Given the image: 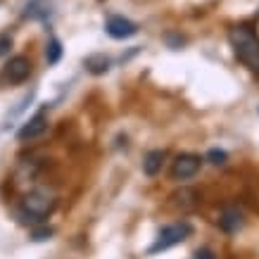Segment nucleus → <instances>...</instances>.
Here are the masks:
<instances>
[{
	"label": "nucleus",
	"mask_w": 259,
	"mask_h": 259,
	"mask_svg": "<svg viewBox=\"0 0 259 259\" xmlns=\"http://www.w3.org/2000/svg\"><path fill=\"white\" fill-rule=\"evenodd\" d=\"M228 43L233 48L236 57L243 62V67H247L250 71L259 74V36L252 31L250 26L238 24L228 31Z\"/></svg>",
	"instance_id": "1"
},
{
	"label": "nucleus",
	"mask_w": 259,
	"mask_h": 259,
	"mask_svg": "<svg viewBox=\"0 0 259 259\" xmlns=\"http://www.w3.org/2000/svg\"><path fill=\"white\" fill-rule=\"evenodd\" d=\"M55 207L57 200L53 195L33 190V193H26L22 197V209L17 212V217H19L22 224H40L46 217L55 212Z\"/></svg>",
	"instance_id": "2"
},
{
	"label": "nucleus",
	"mask_w": 259,
	"mask_h": 259,
	"mask_svg": "<svg viewBox=\"0 0 259 259\" xmlns=\"http://www.w3.org/2000/svg\"><path fill=\"white\" fill-rule=\"evenodd\" d=\"M193 233V226H190L188 221H179V224H169L164 226L162 231L157 233L155 238V243L150 245V254H159V252L169 250L174 245H181L183 240H188V236Z\"/></svg>",
	"instance_id": "3"
},
{
	"label": "nucleus",
	"mask_w": 259,
	"mask_h": 259,
	"mask_svg": "<svg viewBox=\"0 0 259 259\" xmlns=\"http://www.w3.org/2000/svg\"><path fill=\"white\" fill-rule=\"evenodd\" d=\"M200 166H202V159H200V155L183 152V155H179V157L174 159V164H171V179L174 181H188V179H193V176L200 171Z\"/></svg>",
	"instance_id": "4"
},
{
	"label": "nucleus",
	"mask_w": 259,
	"mask_h": 259,
	"mask_svg": "<svg viewBox=\"0 0 259 259\" xmlns=\"http://www.w3.org/2000/svg\"><path fill=\"white\" fill-rule=\"evenodd\" d=\"M31 71H33V64H31L29 57L26 55H15L8 64H5L3 76H5L10 83H24V81L31 76Z\"/></svg>",
	"instance_id": "5"
},
{
	"label": "nucleus",
	"mask_w": 259,
	"mask_h": 259,
	"mask_svg": "<svg viewBox=\"0 0 259 259\" xmlns=\"http://www.w3.org/2000/svg\"><path fill=\"white\" fill-rule=\"evenodd\" d=\"M105 31L107 36L114 40H124V38H131L138 33V24L131 22V19H126L121 15H112L107 17V22H105Z\"/></svg>",
	"instance_id": "6"
},
{
	"label": "nucleus",
	"mask_w": 259,
	"mask_h": 259,
	"mask_svg": "<svg viewBox=\"0 0 259 259\" xmlns=\"http://www.w3.org/2000/svg\"><path fill=\"white\" fill-rule=\"evenodd\" d=\"M48 131V117L43 114V112H38L36 117H31L26 124L17 131V138L19 141H33V138H38V136H43Z\"/></svg>",
	"instance_id": "7"
},
{
	"label": "nucleus",
	"mask_w": 259,
	"mask_h": 259,
	"mask_svg": "<svg viewBox=\"0 0 259 259\" xmlns=\"http://www.w3.org/2000/svg\"><path fill=\"white\" fill-rule=\"evenodd\" d=\"M219 226L224 233H238V231H243V226H245V214L238 209L236 204H231V207H226V209L221 212Z\"/></svg>",
	"instance_id": "8"
},
{
	"label": "nucleus",
	"mask_w": 259,
	"mask_h": 259,
	"mask_svg": "<svg viewBox=\"0 0 259 259\" xmlns=\"http://www.w3.org/2000/svg\"><path fill=\"white\" fill-rule=\"evenodd\" d=\"M53 15V0H29L24 5V19L29 22H46Z\"/></svg>",
	"instance_id": "9"
},
{
	"label": "nucleus",
	"mask_w": 259,
	"mask_h": 259,
	"mask_svg": "<svg viewBox=\"0 0 259 259\" xmlns=\"http://www.w3.org/2000/svg\"><path fill=\"white\" fill-rule=\"evenodd\" d=\"M171 204L179 207L181 212H190V209H195L197 204H200V195L193 188H181L171 195Z\"/></svg>",
	"instance_id": "10"
},
{
	"label": "nucleus",
	"mask_w": 259,
	"mask_h": 259,
	"mask_svg": "<svg viewBox=\"0 0 259 259\" xmlns=\"http://www.w3.org/2000/svg\"><path fill=\"white\" fill-rule=\"evenodd\" d=\"M164 159H166V152L164 150H150L145 159H143V171L145 176H157L164 166Z\"/></svg>",
	"instance_id": "11"
},
{
	"label": "nucleus",
	"mask_w": 259,
	"mask_h": 259,
	"mask_svg": "<svg viewBox=\"0 0 259 259\" xmlns=\"http://www.w3.org/2000/svg\"><path fill=\"white\" fill-rule=\"evenodd\" d=\"M83 67H86L88 74H93V76H102V74H107L112 67L110 57H105L102 53H95V55H88L83 60Z\"/></svg>",
	"instance_id": "12"
},
{
	"label": "nucleus",
	"mask_w": 259,
	"mask_h": 259,
	"mask_svg": "<svg viewBox=\"0 0 259 259\" xmlns=\"http://www.w3.org/2000/svg\"><path fill=\"white\" fill-rule=\"evenodd\" d=\"M46 60H48V64H57L60 60H62V43H60L57 38H50V40H48Z\"/></svg>",
	"instance_id": "13"
},
{
	"label": "nucleus",
	"mask_w": 259,
	"mask_h": 259,
	"mask_svg": "<svg viewBox=\"0 0 259 259\" xmlns=\"http://www.w3.org/2000/svg\"><path fill=\"white\" fill-rule=\"evenodd\" d=\"M226 159H228L226 150L212 148V150H209V152H207V162H209V164H214V166H219V164H226Z\"/></svg>",
	"instance_id": "14"
},
{
	"label": "nucleus",
	"mask_w": 259,
	"mask_h": 259,
	"mask_svg": "<svg viewBox=\"0 0 259 259\" xmlns=\"http://www.w3.org/2000/svg\"><path fill=\"white\" fill-rule=\"evenodd\" d=\"M55 231L53 228H48V226H40V228H33L31 231V240H36V243H40V240H48V238L53 236Z\"/></svg>",
	"instance_id": "15"
},
{
	"label": "nucleus",
	"mask_w": 259,
	"mask_h": 259,
	"mask_svg": "<svg viewBox=\"0 0 259 259\" xmlns=\"http://www.w3.org/2000/svg\"><path fill=\"white\" fill-rule=\"evenodd\" d=\"M10 50H12V36H10V33H3V36H0V60L8 57Z\"/></svg>",
	"instance_id": "16"
},
{
	"label": "nucleus",
	"mask_w": 259,
	"mask_h": 259,
	"mask_svg": "<svg viewBox=\"0 0 259 259\" xmlns=\"http://www.w3.org/2000/svg\"><path fill=\"white\" fill-rule=\"evenodd\" d=\"M195 259H217V254L209 247H200V250H195Z\"/></svg>",
	"instance_id": "17"
},
{
	"label": "nucleus",
	"mask_w": 259,
	"mask_h": 259,
	"mask_svg": "<svg viewBox=\"0 0 259 259\" xmlns=\"http://www.w3.org/2000/svg\"><path fill=\"white\" fill-rule=\"evenodd\" d=\"M166 40H169V43H171V50H179V48L183 46V38H176V36H171V33H169V36H166Z\"/></svg>",
	"instance_id": "18"
}]
</instances>
